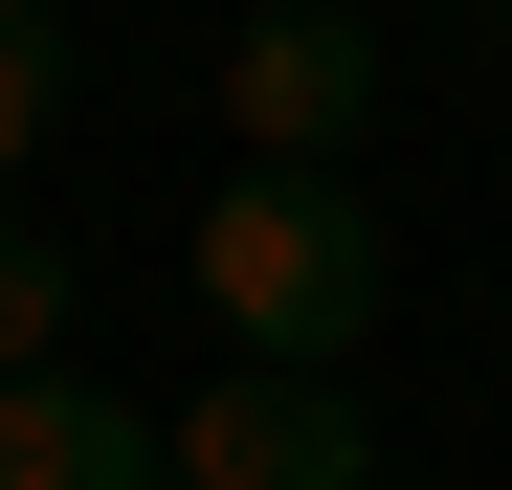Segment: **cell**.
I'll use <instances>...</instances> for the list:
<instances>
[{
	"label": "cell",
	"mask_w": 512,
	"mask_h": 490,
	"mask_svg": "<svg viewBox=\"0 0 512 490\" xmlns=\"http://www.w3.org/2000/svg\"><path fill=\"white\" fill-rule=\"evenodd\" d=\"M201 312H223V357L245 379H334L401 312V245L357 179H312V156H245V179L201 201Z\"/></svg>",
	"instance_id": "cell-1"
},
{
	"label": "cell",
	"mask_w": 512,
	"mask_h": 490,
	"mask_svg": "<svg viewBox=\"0 0 512 490\" xmlns=\"http://www.w3.org/2000/svg\"><path fill=\"white\" fill-rule=\"evenodd\" d=\"M223 134L357 179V134H379V23H357V0H245V23H223Z\"/></svg>",
	"instance_id": "cell-2"
},
{
	"label": "cell",
	"mask_w": 512,
	"mask_h": 490,
	"mask_svg": "<svg viewBox=\"0 0 512 490\" xmlns=\"http://www.w3.org/2000/svg\"><path fill=\"white\" fill-rule=\"evenodd\" d=\"M179 490H379V424L334 379H245L223 357V401H179Z\"/></svg>",
	"instance_id": "cell-3"
},
{
	"label": "cell",
	"mask_w": 512,
	"mask_h": 490,
	"mask_svg": "<svg viewBox=\"0 0 512 490\" xmlns=\"http://www.w3.org/2000/svg\"><path fill=\"white\" fill-rule=\"evenodd\" d=\"M0 490H179V424L112 401L90 357H67V379H0Z\"/></svg>",
	"instance_id": "cell-4"
},
{
	"label": "cell",
	"mask_w": 512,
	"mask_h": 490,
	"mask_svg": "<svg viewBox=\"0 0 512 490\" xmlns=\"http://www.w3.org/2000/svg\"><path fill=\"white\" fill-rule=\"evenodd\" d=\"M67 134V0H0V179Z\"/></svg>",
	"instance_id": "cell-5"
},
{
	"label": "cell",
	"mask_w": 512,
	"mask_h": 490,
	"mask_svg": "<svg viewBox=\"0 0 512 490\" xmlns=\"http://www.w3.org/2000/svg\"><path fill=\"white\" fill-rule=\"evenodd\" d=\"M0 379H67V245L0 223Z\"/></svg>",
	"instance_id": "cell-6"
},
{
	"label": "cell",
	"mask_w": 512,
	"mask_h": 490,
	"mask_svg": "<svg viewBox=\"0 0 512 490\" xmlns=\"http://www.w3.org/2000/svg\"><path fill=\"white\" fill-rule=\"evenodd\" d=\"M468 23H512V0H468Z\"/></svg>",
	"instance_id": "cell-7"
}]
</instances>
